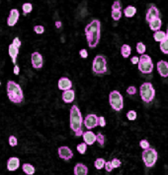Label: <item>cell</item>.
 <instances>
[{
  "instance_id": "46",
  "label": "cell",
  "mask_w": 168,
  "mask_h": 175,
  "mask_svg": "<svg viewBox=\"0 0 168 175\" xmlns=\"http://www.w3.org/2000/svg\"><path fill=\"white\" fill-rule=\"evenodd\" d=\"M166 35H167V36H168V27H167V32H166Z\"/></svg>"
},
{
  "instance_id": "43",
  "label": "cell",
  "mask_w": 168,
  "mask_h": 175,
  "mask_svg": "<svg viewBox=\"0 0 168 175\" xmlns=\"http://www.w3.org/2000/svg\"><path fill=\"white\" fill-rule=\"evenodd\" d=\"M130 62H132V64H134V65L139 64V62H140V57H139V56H133V57L130 58Z\"/></svg>"
},
{
  "instance_id": "14",
  "label": "cell",
  "mask_w": 168,
  "mask_h": 175,
  "mask_svg": "<svg viewBox=\"0 0 168 175\" xmlns=\"http://www.w3.org/2000/svg\"><path fill=\"white\" fill-rule=\"evenodd\" d=\"M157 72L162 78H167L168 77V62L165 60H160L157 62L156 64Z\"/></svg>"
},
{
  "instance_id": "9",
  "label": "cell",
  "mask_w": 168,
  "mask_h": 175,
  "mask_svg": "<svg viewBox=\"0 0 168 175\" xmlns=\"http://www.w3.org/2000/svg\"><path fill=\"white\" fill-rule=\"evenodd\" d=\"M98 31H101V23L97 19H94V20H92L84 29V33L85 35H89L91 33H94V32H98Z\"/></svg>"
},
{
  "instance_id": "6",
  "label": "cell",
  "mask_w": 168,
  "mask_h": 175,
  "mask_svg": "<svg viewBox=\"0 0 168 175\" xmlns=\"http://www.w3.org/2000/svg\"><path fill=\"white\" fill-rule=\"evenodd\" d=\"M139 70L142 74H150L153 71V62L148 54H141L140 56V62L138 64Z\"/></svg>"
},
{
  "instance_id": "22",
  "label": "cell",
  "mask_w": 168,
  "mask_h": 175,
  "mask_svg": "<svg viewBox=\"0 0 168 175\" xmlns=\"http://www.w3.org/2000/svg\"><path fill=\"white\" fill-rule=\"evenodd\" d=\"M167 37V35L165 32H163V31H157V32H154L153 34V39L154 40L156 41V42H161V41H163Z\"/></svg>"
},
{
  "instance_id": "17",
  "label": "cell",
  "mask_w": 168,
  "mask_h": 175,
  "mask_svg": "<svg viewBox=\"0 0 168 175\" xmlns=\"http://www.w3.org/2000/svg\"><path fill=\"white\" fill-rule=\"evenodd\" d=\"M19 46H17L16 45H14L13 42L11 43L9 45V48H8V52H9V55L11 57V60L13 62V64L16 65V62H17V56L19 54Z\"/></svg>"
},
{
  "instance_id": "28",
  "label": "cell",
  "mask_w": 168,
  "mask_h": 175,
  "mask_svg": "<svg viewBox=\"0 0 168 175\" xmlns=\"http://www.w3.org/2000/svg\"><path fill=\"white\" fill-rule=\"evenodd\" d=\"M22 10H23V15L26 16L27 14L31 13L33 10V5L31 3H24L22 6Z\"/></svg>"
},
{
  "instance_id": "47",
  "label": "cell",
  "mask_w": 168,
  "mask_h": 175,
  "mask_svg": "<svg viewBox=\"0 0 168 175\" xmlns=\"http://www.w3.org/2000/svg\"><path fill=\"white\" fill-rule=\"evenodd\" d=\"M0 86H1V82H0Z\"/></svg>"
},
{
  "instance_id": "3",
  "label": "cell",
  "mask_w": 168,
  "mask_h": 175,
  "mask_svg": "<svg viewBox=\"0 0 168 175\" xmlns=\"http://www.w3.org/2000/svg\"><path fill=\"white\" fill-rule=\"evenodd\" d=\"M140 95L141 99L146 103L151 102L155 97V90L151 83L145 82L140 87Z\"/></svg>"
},
{
  "instance_id": "26",
  "label": "cell",
  "mask_w": 168,
  "mask_h": 175,
  "mask_svg": "<svg viewBox=\"0 0 168 175\" xmlns=\"http://www.w3.org/2000/svg\"><path fill=\"white\" fill-rule=\"evenodd\" d=\"M145 50H146V46L144 42L139 41L138 43H136V52H138L139 54H140V55L145 54Z\"/></svg>"
},
{
  "instance_id": "15",
  "label": "cell",
  "mask_w": 168,
  "mask_h": 175,
  "mask_svg": "<svg viewBox=\"0 0 168 175\" xmlns=\"http://www.w3.org/2000/svg\"><path fill=\"white\" fill-rule=\"evenodd\" d=\"M20 13L17 9H12L9 13L8 19H7V25L9 27H13L17 24L18 20H19Z\"/></svg>"
},
{
  "instance_id": "16",
  "label": "cell",
  "mask_w": 168,
  "mask_h": 175,
  "mask_svg": "<svg viewBox=\"0 0 168 175\" xmlns=\"http://www.w3.org/2000/svg\"><path fill=\"white\" fill-rule=\"evenodd\" d=\"M83 141L87 146H92L96 142V134L92 132L91 130H88L87 132H84L83 135Z\"/></svg>"
},
{
  "instance_id": "32",
  "label": "cell",
  "mask_w": 168,
  "mask_h": 175,
  "mask_svg": "<svg viewBox=\"0 0 168 175\" xmlns=\"http://www.w3.org/2000/svg\"><path fill=\"white\" fill-rule=\"evenodd\" d=\"M86 148H87V145L85 143H82V144H79L77 145L76 149H77V152L80 154H84L86 153Z\"/></svg>"
},
{
  "instance_id": "37",
  "label": "cell",
  "mask_w": 168,
  "mask_h": 175,
  "mask_svg": "<svg viewBox=\"0 0 168 175\" xmlns=\"http://www.w3.org/2000/svg\"><path fill=\"white\" fill-rule=\"evenodd\" d=\"M17 144H18V140H17V138L15 136H10L9 137V145L11 146V147H16L17 146Z\"/></svg>"
},
{
  "instance_id": "25",
  "label": "cell",
  "mask_w": 168,
  "mask_h": 175,
  "mask_svg": "<svg viewBox=\"0 0 168 175\" xmlns=\"http://www.w3.org/2000/svg\"><path fill=\"white\" fill-rule=\"evenodd\" d=\"M132 53V48L129 45H123L121 47V54L124 58H128Z\"/></svg>"
},
{
  "instance_id": "39",
  "label": "cell",
  "mask_w": 168,
  "mask_h": 175,
  "mask_svg": "<svg viewBox=\"0 0 168 175\" xmlns=\"http://www.w3.org/2000/svg\"><path fill=\"white\" fill-rule=\"evenodd\" d=\"M127 92H128V95L130 96H134L136 93V89H135V87L134 86H130L128 88V90H127Z\"/></svg>"
},
{
  "instance_id": "7",
  "label": "cell",
  "mask_w": 168,
  "mask_h": 175,
  "mask_svg": "<svg viewBox=\"0 0 168 175\" xmlns=\"http://www.w3.org/2000/svg\"><path fill=\"white\" fill-rule=\"evenodd\" d=\"M157 158H158V154L152 148L145 149V151L142 152V160H144L145 165L148 168L153 167L155 165V163H156V161H157Z\"/></svg>"
},
{
  "instance_id": "4",
  "label": "cell",
  "mask_w": 168,
  "mask_h": 175,
  "mask_svg": "<svg viewBox=\"0 0 168 175\" xmlns=\"http://www.w3.org/2000/svg\"><path fill=\"white\" fill-rule=\"evenodd\" d=\"M107 60L103 55H97L92 62V71L96 75H102L107 72Z\"/></svg>"
},
{
  "instance_id": "10",
  "label": "cell",
  "mask_w": 168,
  "mask_h": 175,
  "mask_svg": "<svg viewBox=\"0 0 168 175\" xmlns=\"http://www.w3.org/2000/svg\"><path fill=\"white\" fill-rule=\"evenodd\" d=\"M31 61H32V66L35 69H41L43 65V59L40 52L35 51L31 55Z\"/></svg>"
},
{
  "instance_id": "20",
  "label": "cell",
  "mask_w": 168,
  "mask_h": 175,
  "mask_svg": "<svg viewBox=\"0 0 168 175\" xmlns=\"http://www.w3.org/2000/svg\"><path fill=\"white\" fill-rule=\"evenodd\" d=\"M73 172L75 175H87L88 174V167L85 164L78 162V163H76L75 166H74Z\"/></svg>"
},
{
  "instance_id": "23",
  "label": "cell",
  "mask_w": 168,
  "mask_h": 175,
  "mask_svg": "<svg viewBox=\"0 0 168 175\" xmlns=\"http://www.w3.org/2000/svg\"><path fill=\"white\" fill-rule=\"evenodd\" d=\"M22 169H23V172L27 175H34L36 172L35 167L31 163H24L22 165Z\"/></svg>"
},
{
  "instance_id": "35",
  "label": "cell",
  "mask_w": 168,
  "mask_h": 175,
  "mask_svg": "<svg viewBox=\"0 0 168 175\" xmlns=\"http://www.w3.org/2000/svg\"><path fill=\"white\" fill-rule=\"evenodd\" d=\"M140 147L145 151V149H147L150 148V144L148 143L147 140H140Z\"/></svg>"
},
{
  "instance_id": "8",
  "label": "cell",
  "mask_w": 168,
  "mask_h": 175,
  "mask_svg": "<svg viewBox=\"0 0 168 175\" xmlns=\"http://www.w3.org/2000/svg\"><path fill=\"white\" fill-rule=\"evenodd\" d=\"M83 124L88 130H92L93 128L99 126V117L94 113H90L84 118Z\"/></svg>"
},
{
  "instance_id": "33",
  "label": "cell",
  "mask_w": 168,
  "mask_h": 175,
  "mask_svg": "<svg viewBox=\"0 0 168 175\" xmlns=\"http://www.w3.org/2000/svg\"><path fill=\"white\" fill-rule=\"evenodd\" d=\"M34 32L38 35H42L45 33V27L42 26V25H37L34 27Z\"/></svg>"
},
{
  "instance_id": "40",
  "label": "cell",
  "mask_w": 168,
  "mask_h": 175,
  "mask_svg": "<svg viewBox=\"0 0 168 175\" xmlns=\"http://www.w3.org/2000/svg\"><path fill=\"white\" fill-rule=\"evenodd\" d=\"M79 55H80V57H81V58L85 59V58L88 57V52H87V50L85 48H83V49H81V50L79 51Z\"/></svg>"
},
{
  "instance_id": "31",
  "label": "cell",
  "mask_w": 168,
  "mask_h": 175,
  "mask_svg": "<svg viewBox=\"0 0 168 175\" xmlns=\"http://www.w3.org/2000/svg\"><path fill=\"white\" fill-rule=\"evenodd\" d=\"M136 117H138V114H136V112L135 110H130L128 111L127 113V118L130 121H134L136 119Z\"/></svg>"
},
{
  "instance_id": "19",
  "label": "cell",
  "mask_w": 168,
  "mask_h": 175,
  "mask_svg": "<svg viewBox=\"0 0 168 175\" xmlns=\"http://www.w3.org/2000/svg\"><path fill=\"white\" fill-rule=\"evenodd\" d=\"M61 98H63V101L65 103H71L73 102L74 98H75V92H74L72 89L68 91H64L63 92V95H61Z\"/></svg>"
},
{
  "instance_id": "29",
  "label": "cell",
  "mask_w": 168,
  "mask_h": 175,
  "mask_svg": "<svg viewBox=\"0 0 168 175\" xmlns=\"http://www.w3.org/2000/svg\"><path fill=\"white\" fill-rule=\"evenodd\" d=\"M159 47H160V50L162 51L164 54H168V36L163 41L160 42Z\"/></svg>"
},
{
  "instance_id": "1",
  "label": "cell",
  "mask_w": 168,
  "mask_h": 175,
  "mask_svg": "<svg viewBox=\"0 0 168 175\" xmlns=\"http://www.w3.org/2000/svg\"><path fill=\"white\" fill-rule=\"evenodd\" d=\"M83 121L84 119L82 118V114H81V112H80L78 106L72 105L70 108V113H69V125H70V129L73 131L76 137L82 136L84 133L82 130Z\"/></svg>"
},
{
  "instance_id": "38",
  "label": "cell",
  "mask_w": 168,
  "mask_h": 175,
  "mask_svg": "<svg viewBox=\"0 0 168 175\" xmlns=\"http://www.w3.org/2000/svg\"><path fill=\"white\" fill-rule=\"evenodd\" d=\"M105 169H106V171H107V172H111L112 170L114 169V166H113V163H112V161H106Z\"/></svg>"
},
{
  "instance_id": "13",
  "label": "cell",
  "mask_w": 168,
  "mask_h": 175,
  "mask_svg": "<svg viewBox=\"0 0 168 175\" xmlns=\"http://www.w3.org/2000/svg\"><path fill=\"white\" fill-rule=\"evenodd\" d=\"M58 87H59V89L63 92L71 90L72 82H71V80L68 79L67 77H61L58 82Z\"/></svg>"
},
{
  "instance_id": "18",
  "label": "cell",
  "mask_w": 168,
  "mask_h": 175,
  "mask_svg": "<svg viewBox=\"0 0 168 175\" xmlns=\"http://www.w3.org/2000/svg\"><path fill=\"white\" fill-rule=\"evenodd\" d=\"M20 166V159L16 157H12L7 160V169L9 171H15Z\"/></svg>"
},
{
  "instance_id": "44",
  "label": "cell",
  "mask_w": 168,
  "mask_h": 175,
  "mask_svg": "<svg viewBox=\"0 0 168 175\" xmlns=\"http://www.w3.org/2000/svg\"><path fill=\"white\" fill-rule=\"evenodd\" d=\"M13 72H14V74L15 75H19V72H20V68H19V66H18L17 64L14 66V70H13Z\"/></svg>"
},
{
  "instance_id": "21",
  "label": "cell",
  "mask_w": 168,
  "mask_h": 175,
  "mask_svg": "<svg viewBox=\"0 0 168 175\" xmlns=\"http://www.w3.org/2000/svg\"><path fill=\"white\" fill-rule=\"evenodd\" d=\"M148 24H149V29L153 31V32H157V31H160V28L162 26V21H161L160 18H157Z\"/></svg>"
},
{
  "instance_id": "5",
  "label": "cell",
  "mask_w": 168,
  "mask_h": 175,
  "mask_svg": "<svg viewBox=\"0 0 168 175\" xmlns=\"http://www.w3.org/2000/svg\"><path fill=\"white\" fill-rule=\"evenodd\" d=\"M109 103L115 111H121L124 108V97L119 91H112L109 95Z\"/></svg>"
},
{
  "instance_id": "45",
  "label": "cell",
  "mask_w": 168,
  "mask_h": 175,
  "mask_svg": "<svg viewBox=\"0 0 168 175\" xmlns=\"http://www.w3.org/2000/svg\"><path fill=\"white\" fill-rule=\"evenodd\" d=\"M55 27H57L58 29L61 28V22L60 21H57V22H55Z\"/></svg>"
},
{
  "instance_id": "2",
  "label": "cell",
  "mask_w": 168,
  "mask_h": 175,
  "mask_svg": "<svg viewBox=\"0 0 168 175\" xmlns=\"http://www.w3.org/2000/svg\"><path fill=\"white\" fill-rule=\"evenodd\" d=\"M7 96L11 102L21 103L24 101V93L19 84L15 83L14 81L7 82Z\"/></svg>"
},
{
  "instance_id": "30",
  "label": "cell",
  "mask_w": 168,
  "mask_h": 175,
  "mask_svg": "<svg viewBox=\"0 0 168 175\" xmlns=\"http://www.w3.org/2000/svg\"><path fill=\"white\" fill-rule=\"evenodd\" d=\"M111 16L114 21H119L122 18V11L121 10H112Z\"/></svg>"
},
{
  "instance_id": "24",
  "label": "cell",
  "mask_w": 168,
  "mask_h": 175,
  "mask_svg": "<svg viewBox=\"0 0 168 175\" xmlns=\"http://www.w3.org/2000/svg\"><path fill=\"white\" fill-rule=\"evenodd\" d=\"M124 14L127 18H133L136 14V8L133 5H130L126 9H124Z\"/></svg>"
},
{
  "instance_id": "11",
  "label": "cell",
  "mask_w": 168,
  "mask_h": 175,
  "mask_svg": "<svg viewBox=\"0 0 168 175\" xmlns=\"http://www.w3.org/2000/svg\"><path fill=\"white\" fill-rule=\"evenodd\" d=\"M160 13H159V10L156 6H150V7L148 8V10L146 11V14H145V20L146 22L150 23L151 21L155 20V19L160 18Z\"/></svg>"
},
{
  "instance_id": "27",
  "label": "cell",
  "mask_w": 168,
  "mask_h": 175,
  "mask_svg": "<svg viewBox=\"0 0 168 175\" xmlns=\"http://www.w3.org/2000/svg\"><path fill=\"white\" fill-rule=\"evenodd\" d=\"M105 164H106V160L104 158H97L95 161H94V166L96 167V169L100 170L102 169L103 167H105Z\"/></svg>"
},
{
  "instance_id": "12",
  "label": "cell",
  "mask_w": 168,
  "mask_h": 175,
  "mask_svg": "<svg viewBox=\"0 0 168 175\" xmlns=\"http://www.w3.org/2000/svg\"><path fill=\"white\" fill-rule=\"evenodd\" d=\"M58 153H59V157L64 160H69L73 157V153L71 151V149L66 146L59 147L58 149Z\"/></svg>"
},
{
  "instance_id": "34",
  "label": "cell",
  "mask_w": 168,
  "mask_h": 175,
  "mask_svg": "<svg viewBox=\"0 0 168 175\" xmlns=\"http://www.w3.org/2000/svg\"><path fill=\"white\" fill-rule=\"evenodd\" d=\"M96 141L99 143V145H100L101 147H103L104 144H105V137H104V135H102L101 133H98L96 135Z\"/></svg>"
},
{
  "instance_id": "42",
  "label": "cell",
  "mask_w": 168,
  "mask_h": 175,
  "mask_svg": "<svg viewBox=\"0 0 168 175\" xmlns=\"http://www.w3.org/2000/svg\"><path fill=\"white\" fill-rule=\"evenodd\" d=\"M107 122H106V119L103 117V116H100L99 117V126L100 127H105Z\"/></svg>"
},
{
  "instance_id": "36",
  "label": "cell",
  "mask_w": 168,
  "mask_h": 175,
  "mask_svg": "<svg viewBox=\"0 0 168 175\" xmlns=\"http://www.w3.org/2000/svg\"><path fill=\"white\" fill-rule=\"evenodd\" d=\"M112 10H122V3L119 0H116L114 3L112 4Z\"/></svg>"
},
{
  "instance_id": "41",
  "label": "cell",
  "mask_w": 168,
  "mask_h": 175,
  "mask_svg": "<svg viewBox=\"0 0 168 175\" xmlns=\"http://www.w3.org/2000/svg\"><path fill=\"white\" fill-rule=\"evenodd\" d=\"M112 163H113V166L114 168H119L122 164V162L120 161V159L118 158H114L113 160H112Z\"/></svg>"
}]
</instances>
